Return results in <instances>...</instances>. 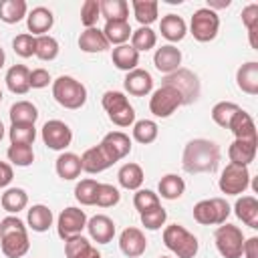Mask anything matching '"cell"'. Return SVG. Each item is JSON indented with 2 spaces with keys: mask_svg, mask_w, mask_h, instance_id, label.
Listing matches in <instances>:
<instances>
[{
  "mask_svg": "<svg viewBox=\"0 0 258 258\" xmlns=\"http://www.w3.org/2000/svg\"><path fill=\"white\" fill-rule=\"evenodd\" d=\"M218 28H220V18L214 10L210 8H198L191 16V22H189V30L194 34L196 40L200 42H210L216 38L218 34Z\"/></svg>",
  "mask_w": 258,
  "mask_h": 258,
  "instance_id": "9c48e42d",
  "label": "cell"
},
{
  "mask_svg": "<svg viewBox=\"0 0 258 258\" xmlns=\"http://www.w3.org/2000/svg\"><path fill=\"white\" fill-rule=\"evenodd\" d=\"M8 159L18 165V167H28L34 161V151L30 145H18V143H10L8 151H6Z\"/></svg>",
  "mask_w": 258,
  "mask_h": 258,
  "instance_id": "7bdbcfd3",
  "label": "cell"
},
{
  "mask_svg": "<svg viewBox=\"0 0 258 258\" xmlns=\"http://www.w3.org/2000/svg\"><path fill=\"white\" fill-rule=\"evenodd\" d=\"M179 107H181L179 93L175 89L167 87V85H161L157 91H153V95L149 99V111L159 119H165V117L173 115Z\"/></svg>",
  "mask_w": 258,
  "mask_h": 258,
  "instance_id": "30bf717a",
  "label": "cell"
},
{
  "mask_svg": "<svg viewBox=\"0 0 258 258\" xmlns=\"http://www.w3.org/2000/svg\"><path fill=\"white\" fill-rule=\"evenodd\" d=\"M8 135H10V143L32 145L36 139V129H34V125H12Z\"/></svg>",
  "mask_w": 258,
  "mask_h": 258,
  "instance_id": "bcb514c9",
  "label": "cell"
},
{
  "mask_svg": "<svg viewBox=\"0 0 258 258\" xmlns=\"http://www.w3.org/2000/svg\"><path fill=\"white\" fill-rule=\"evenodd\" d=\"M42 141L48 149H54V151H62L71 145L73 141V131L71 127L64 123V121H58V119H50L42 125Z\"/></svg>",
  "mask_w": 258,
  "mask_h": 258,
  "instance_id": "7c38bea8",
  "label": "cell"
},
{
  "mask_svg": "<svg viewBox=\"0 0 258 258\" xmlns=\"http://www.w3.org/2000/svg\"><path fill=\"white\" fill-rule=\"evenodd\" d=\"M133 206H135V208L139 210V214H141V212L151 210V208L161 206V204H159V196H157L155 191H151V189H137L135 196H133Z\"/></svg>",
  "mask_w": 258,
  "mask_h": 258,
  "instance_id": "f907efd6",
  "label": "cell"
},
{
  "mask_svg": "<svg viewBox=\"0 0 258 258\" xmlns=\"http://www.w3.org/2000/svg\"><path fill=\"white\" fill-rule=\"evenodd\" d=\"M119 200H121V194H119V189L115 185H111V183H99V187H97V200H95L97 206L111 208V206L119 204Z\"/></svg>",
  "mask_w": 258,
  "mask_h": 258,
  "instance_id": "7dc6e473",
  "label": "cell"
},
{
  "mask_svg": "<svg viewBox=\"0 0 258 258\" xmlns=\"http://www.w3.org/2000/svg\"><path fill=\"white\" fill-rule=\"evenodd\" d=\"M125 91L133 97H145L153 89V77L145 69H133L125 75Z\"/></svg>",
  "mask_w": 258,
  "mask_h": 258,
  "instance_id": "2e32d148",
  "label": "cell"
},
{
  "mask_svg": "<svg viewBox=\"0 0 258 258\" xmlns=\"http://www.w3.org/2000/svg\"><path fill=\"white\" fill-rule=\"evenodd\" d=\"M26 220H28V226H30L34 232H46V230L52 226V212H50L46 206L36 204V206H32V208L28 210Z\"/></svg>",
  "mask_w": 258,
  "mask_h": 258,
  "instance_id": "e575fe53",
  "label": "cell"
},
{
  "mask_svg": "<svg viewBox=\"0 0 258 258\" xmlns=\"http://www.w3.org/2000/svg\"><path fill=\"white\" fill-rule=\"evenodd\" d=\"M111 60L119 71H133L139 64V52L131 44H119L111 52Z\"/></svg>",
  "mask_w": 258,
  "mask_h": 258,
  "instance_id": "f1b7e54d",
  "label": "cell"
},
{
  "mask_svg": "<svg viewBox=\"0 0 258 258\" xmlns=\"http://www.w3.org/2000/svg\"><path fill=\"white\" fill-rule=\"evenodd\" d=\"M256 145L258 141H246V139H234L232 145L228 147V157L230 163L236 165H250L256 157Z\"/></svg>",
  "mask_w": 258,
  "mask_h": 258,
  "instance_id": "7402d4cb",
  "label": "cell"
},
{
  "mask_svg": "<svg viewBox=\"0 0 258 258\" xmlns=\"http://www.w3.org/2000/svg\"><path fill=\"white\" fill-rule=\"evenodd\" d=\"M34 54L40 60H54L56 54H58V42H56V38H52L48 34L36 36V50H34Z\"/></svg>",
  "mask_w": 258,
  "mask_h": 258,
  "instance_id": "f6af8a7d",
  "label": "cell"
},
{
  "mask_svg": "<svg viewBox=\"0 0 258 258\" xmlns=\"http://www.w3.org/2000/svg\"><path fill=\"white\" fill-rule=\"evenodd\" d=\"M238 89L246 95H258V62L248 60L244 62L236 73Z\"/></svg>",
  "mask_w": 258,
  "mask_h": 258,
  "instance_id": "603a6c76",
  "label": "cell"
},
{
  "mask_svg": "<svg viewBox=\"0 0 258 258\" xmlns=\"http://www.w3.org/2000/svg\"><path fill=\"white\" fill-rule=\"evenodd\" d=\"M163 244L177 258H194L198 254V248H200L198 238L179 224H171L163 230Z\"/></svg>",
  "mask_w": 258,
  "mask_h": 258,
  "instance_id": "5b68a950",
  "label": "cell"
},
{
  "mask_svg": "<svg viewBox=\"0 0 258 258\" xmlns=\"http://www.w3.org/2000/svg\"><path fill=\"white\" fill-rule=\"evenodd\" d=\"M157 123L151 121V119H141V121H135L133 123V139L147 145V143H153L157 139Z\"/></svg>",
  "mask_w": 258,
  "mask_h": 258,
  "instance_id": "ab89813d",
  "label": "cell"
},
{
  "mask_svg": "<svg viewBox=\"0 0 258 258\" xmlns=\"http://www.w3.org/2000/svg\"><path fill=\"white\" fill-rule=\"evenodd\" d=\"M101 16V8H99V0H85L81 6V22L87 28H93L97 24V18Z\"/></svg>",
  "mask_w": 258,
  "mask_h": 258,
  "instance_id": "816d5d0a",
  "label": "cell"
},
{
  "mask_svg": "<svg viewBox=\"0 0 258 258\" xmlns=\"http://www.w3.org/2000/svg\"><path fill=\"white\" fill-rule=\"evenodd\" d=\"M10 121L12 125H34L38 119V111L30 101H18L10 107Z\"/></svg>",
  "mask_w": 258,
  "mask_h": 258,
  "instance_id": "4dcf8cb0",
  "label": "cell"
},
{
  "mask_svg": "<svg viewBox=\"0 0 258 258\" xmlns=\"http://www.w3.org/2000/svg\"><path fill=\"white\" fill-rule=\"evenodd\" d=\"M85 228H87V216L83 210H79L75 206L62 210L58 220H56V232L64 242L73 236H79Z\"/></svg>",
  "mask_w": 258,
  "mask_h": 258,
  "instance_id": "4fadbf2b",
  "label": "cell"
},
{
  "mask_svg": "<svg viewBox=\"0 0 258 258\" xmlns=\"http://www.w3.org/2000/svg\"><path fill=\"white\" fill-rule=\"evenodd\" d=\"M216 248L224 258H242L244 250V234L238 226L232 224H220V228L214 234Z\"/></svg>",
  "mask_w": 258,
  "mask_h": 258,
  "instance_id": "52a82bcc",
  "label": "cell"
},
{
  "mask_svg": "<svg viewBox=\"0 0 258 258\" xmlns=\"http://www.w3.org/2000/svg\"><path fill=\"white\" fill-rule=\"evenodd\" d=\"M157 187H159V194L163 200H177V198H181V194L185 189V181L175 173H167L159 179Z\"/></svg>",
  "mask_w": 258,
  "mask_h": 258,
  "instance_id": "8d00e7d4",
  "label": "cell"
},
{
  "mask_svg": "<svg viewBox=\"0 0 258 258\" xmlns=\"http://www.w3.org/2000/svg\"><path fill=\"white\" fill-rule=\"evenodd\" d=\"M220 189L226 196H238L242 191H246V187L250 185V171L246 165H236V163H228L220 175L218 181Z\"/></svg>",
  "mask_w": 258,
  "mask_h": 258,
  "instance_id": "8fae6325",
  "label": "cell"
},
{
  "mask_svg": "<svg viewBox=\"0 0 258 258\" xmlns=\"http://www.w3.org/2000/svg\"><path fill=\"white\" fill-rule=\"evenodd\" d=\"M228 129L234 133L236 139L258 141V139H256V125H254V119H252L250 113H246L244 109H238V113L232 117Z\"/></svg>",
  "mask_w": 258,
  "mask_h": 258,
  "instance_id": "44dd1931",
  "label": "cell"
},
{
  "mask_svg": "<svg viewBox=\"0 0 258 258\" xmlns=\"http://www.w3.org/2000/svg\"><path fill=\"white\" fill-rule=\"evenodd\" d=\"M54 24V16L48 8L44 6H36L30 10V14L26 16V26L32 32V36H42L46 34Z\"/></svg>",
  "mask_w": 258,
  "mask_h": 258,
  "instance_id": "ffe728a7",
  "label": "cell"
},
{
  "mask_svg": "<svg viewBox=\"0 0 258 258\" xmlns=\"http://www.w3.org/2000/svg\"><path fill=\"white\" fill-rule=\"evenodd\" d=\"M238 109L240 107L236 103H232V101H220V103H216L212 107V119H214L216 125L228 129V125H230L232 117L238 113Z\"/></svg>",
  "mask_w": 258,
  "mask_h": 258,
  "instance_id": "60d3db41",
  "label": "cell"
},
{
  "mask_svg": "<svg viewBox=\"0 0 258 258\" xmlns=\"http://www.w3.org/2000/svg\"><path fill=\"white\" fill-rule=\"evenodd\" d=\"M4 58H6V56H4V50H2V46H0V69L4 67Z\"/></svg>",
  "mask_w": 258,
  "mask_h": 258,
  "instance_id": "680465c9",
  "label": "cell"
},
{
  "mask_svg": "<svg viewBox=\"0 0 258 258\" xmlns=\"http://www.w3.org/2000/svg\"><path fill=\"white\" fill-rule=\"evenodd\" d=\"M153 64H155V69L159 73L169 75V73H173V71L179 69V64H181V50L175 48L173 44H165V46H161V48L155 50Z\"/></svg>",
  "mask_w": 258,
  "mask_h": 258,
  "instance_id": "ac0fdd59",
  "label": "cell"
},
{
  "mask_svg": "<svg viewBox=\"0 0 258 258\" xmlns=\"http://www.w3.org/2000/svg\"><path fill=\"white\" fill-rule=\"evenodd\" d=\"M244 258H258V238H248L244 240V250H242Z\"/></svg>",
  "mask_w": 258,
  "mask_h": 258,
  "instance_id": "11a10c76",
  "label": "cell"
},
{
  "mask_svg": "<svg viewBox=\"0 0 258 258\" xmlns=\"http://www.w3.org/2000/svg\"><path fill=\"white\" fill-rule=\"evenodd\" d=\"M64 254L67 258H101V252L81 234L64 242Z\"/></svg>",
  "mask_w": 258,
  "mask_h": 258,
  "instance_id": "d4e9b609",
  "label": "cell"
},
{
  "mask_svg": "<svg viewBox=\"0 0 258 258\" xmlns=\"http://www.w3.org/2000/svg\"><path fill=\"white\" fill-rule=\"evenodd\" d=\"M52 97L64 109H81L87 101V89L81 81L62 75L52 83Z\"/></svg>",
  "mask_w": 258,
  "mask_h": 258,
  "instance_id": "3957f363",
  "label": "cell"
},
{
  "mask_svg": "<svg viewBox=\"0 0 258 258\" xmlns=\"http://www.w3.org/2000/svg\"><path fill=\"white\" fill-rule=\"evenodd\" d=\"M28 204V194L22 187H10L2 194V208L10 214H18Z\"/></svg>",
  "mask_w": 258,
  "mask_h": 258,
  "instance_id": "f35d334b",
  "label": "cell"
},
{
  "mask_svg": "<svg viewBox=\"0 0 258 258\" xmlns=\"http://www.w3.org/2000/svg\"><path fill=\"white\" fill-rule=\"evenodd\" d=\"M119 248L121 252L127 256V258H137L145 252L147 248V240H145V234L139 230V228H125L119 236Z\"/></svg>",
  "mask_w": 258,
  "mask_h": 258,
  "instance_id": "5bb4252c",
  "label": "cell"
},
{
  "mask_svg": "<svg viewBox=\"0 0 258 258\" xmlns=\"http://www.w3.org/2000/svg\"><path fill=\"white\" fill-rule=\"evenodd\" d=\"M143 169H141V165L139 163H125V165H121V169H119V173H117V179H119V183H121V187H125V189H139L141 187V183H143Z\"/></svg>",
  "mask_w": 258,
  "mask_h": 258,
  "instance_id": "1f68e13d",
  "label": "cell"
},
{
  "mask_svg": "<svg viewBox=\"0 0 258 258\" xmlns=\"http://www.w3.org/2000/svg\"><path fill=\"white\" fill-rule=\"evenodd\" d=\"M87 230L97 244H109L115 236V224L105 214H97L91 220H87Z\"/></svg>",
  "mask_w": 258,
  "mask_h": 258,
  "instance_id": "e0dca14e",
  "label": "cell"
},
{
  "mask_svg": "<svg viewBox=\"0 0 258 258\" xmlns=\"http://www.w3.org/2000/svg\"><path fill=\"white\" fill-rule=\"evenodd\" d=\"M141 216V224L147 228V230H159L165 220H167V212L161 208V206H155L151 210H145L139 214Z\"/></svg>",
  "mask_w": 258,
  "mask_h": 258,
  "instance_id": "c3c4849f",
  "label": "cell"
},
{
  "mask_svg": "<svg viewBox=\"0 0 258 258\" xmlns=\"http://www.w3.org/2000/svg\"><path fill=\"white\" fill-rule=\"evenodd\" d=\"M79 48L83 52H103L109 48V40L105 38L103 30H99L97 26L85 28L79 36Z\"/></svg>",
  "mask_w": 258,
  "mask_h": 258,
  "instance_id": "484cf974",
  "label": "cell"
},
{
  "mask_svg": "<svg viewBox=\"0 0 258 258\" xmlns=\"http://www.w3.org/2000/svg\"><path fill=\"white\" fill-rule=\"evenodd\" d=\"M54 167H56V173L60 179H77L83 171L81 157L77 153H60Z\"/></svg>",
  "mask_w": 258,
  "mask_h": 258,
  "instance_id": "f546056e",
  "label": "cell"
},
{
  "mask_svg": "<svg viewBox=\"0 0 258 258\" xmlns=\"http://www.w3.org/2000/svg\"><path fill=\"white\" fill-rule=\"evenodd\" d=\"M103 109L107 111L109 119L119 127H129L135 123V109L121 91H107L103 95Z\"/></svg>",
  "mask_w": 258,
  "mask_h": 258,
  "instance_id": "8992f818",
  "label": "cell"
},
{
  "mask_svg": "<svg viewBox=\"0 0 258 258\" xmlns=\"http://www.w3.org/2000/svg\"><path fill=\"white\" fill-rule=\"evenodd\" d=\"M99 145L107 151V155L111 157L113 163L119 161V159H123L131 151V139L123 131H111V133H107Z\"/></svg>",
  "mask_w": 258,
  "mask_h": 258,
  "instance_id": "9a60e30c",
  "label": "cell"
},
{
  "mask_svg": "<svg viewBox=\"0 0 258 258\" xmlns=\"http://www.w3.org/2000/svg\"><path fill=\"white\" fill-rule=\"evenodd\" d=\"M0 101H2V89H0Z\"/></svg>",
  "mask_w": 258,
  "mask_h": 258,
  "instance_id": "94428289",
  "label": "cell"
},
{
  "mask_svg": "<svg viewBox=\"0 0 258 258\" xmlns=\"http://www.w3.org/2000/svg\"><path fill=\"white\" fill-rule=\"evenodd\" d=\"M2 137H4V125H2V121H0V141H2Z\"/></svg>",
  "mask_w": 258,
  "mask_h": 258,
  "instance_id": "91938a15",
  "label": "cell"
},
{
  "mask_svg": "<svg viewBox=\"0 0 258 258\" xmlns=\"http://www.w3.org/2000/svg\"><path fill=\"white\" fill-rule=\"evenodd\" d=\"M6 87L14 95H24L30 89V71L24 64H14L6 73Z\"/></svg>",
  "mask_w": 258,
  "mask_h": 258,
  "instance_id": "cb8c5ba5",
  "label": "cell"
},
{
  "mask_svg": "<svg viewBox=\"0 0 258 258\" xmlns=\"http://www.w3.org/2000/svg\"><path fill=\"white\" fill-rule=\"evenodd\" d=\"M159 32H161V36L167 38L169 42H179V40L185 36L187 26H185V22H183L181 16H177V14H167V16H163L161 22H159Z\"/></svg>",
  "mask_w": 258,
  "mask_h": 258,
  "instance_id": "4316f807",
  "label": "cell"
},
{
  "mask_svg": "<svg viewBox=\"0 0 258 258\" xmlns=\"http://www.w3.org/2000/svg\"><path fill=\"white\" fill-rule=\"evenodd\" d=\"M228 6H230V0H208V6L206 8H210V10L216 12V8H228Z\"/></svg>",
  "mask_w": 258,
  "mask_h": 258,
  "instance_id": "6f0895ef",
  "label": "cell"
},
{
  "mask_svg": "<svg viewBox=\"0 0 258 258\" xmlns=\"http://www.w3.org/2000/svg\"><path fill=\"white\" fill-rule=\"evenodd\" d=\"M99 8H101V16L107 22L127 20V16H129V4L125 0H101Z\"/></svg>",
  "mask_w": 258,
  "mask_h": 258,
  "instance_id": "836d02e7",
  "label": "cell"
},
{
  "mask_svg": "<svg viewBox=\"0 0 258 258\" xmlns=\"http://www.w3.org/2000/svg\"><path fill=\"white\" fill-rule=\"evenodd\" d=\"M159 258H169V256H159Z\"/></svg>",
  "mask_w": 258,
  "mask_h": 258,
  "instance_id": "6125c7cd",
  "label": "cell"
},
{
  "mask_svg": "<svg viewBox=\"0 0 258 258\" xmlns=\"http://www.w3.org/2000/svg\"><path fill=\"white\" fill-rule=\"evenodd\" d=\"M131 26L127 20H117V22H107L105 28H103V34L105 38L109 40V44H125L131 36Z\"/></svg>",
  "mask_w": 258,
  "mask_h": 258,
  "instance_id": "d590c367",
  "label": "cell"
},
{
  "mask_svg": "<svg viewBox=\"0 0 258 258\" xmlns=\"http://www.w3.org/2000/svg\"><path fill=\"white\" fill-rule=\"evenodd\" d=\"M12 48H14V52H16L18 56L28 58V56H32L34 50H36V36L28 34V32H22V34H18V36L12 40Z\"/></svg>",
  "mask_w": 258,
  "mask_h": 258,
  "instance_id": "681fc988",
  "label": "cell"
},
{
  "mask_svg": "<svg viewBox=\"0 0 258 258\" xmlns=\"http://www.w3.org/2000/svg\"><path fill=\"white\" fill-rule=\"evenodd\" d=\"M26 2L24 0H0V20L6 24H16L26 16Z\"/></svg>",
  "mask_w": 258,
  "mask_h": 258,
  "instance_id": "d6a6232c",
  "label": "cell"
},
{
  "mask_svg": "<svg viewBox=\"0 0 258 258\" xmlns=\"http://www.w3.org/2000/svg\"><path fill=\"white\" fill-rule=\"evenodd\" d=\"M14 177V171H12V165L10 163H4L0 161V187H6Z\"/></svg>",
  "mask_w": 258,
  "mask_h": 258,
  "instance_id": "9f6ffc18",
  "label": "cell"
},
{
  "mask_svg": "<svg viewBox=\"0 0 258 258\" xmlns=\"http://www.w3.org/2000/svg\"><path fill=\"white\" fill-rule=\"evenodd\" d=\"M242 22H244L248 32L258 30V4H248L242 10Z\"/></svg>",
  "mask_w": 258,
  "mask_h": 258,
  "instance_id": "f5cc1de1",
  "label": "cell"
},
{
  "mask_svg": "<svg viewBox=\"0 0 258 258\" xmlns=\"http://www.w3.org/2000/svg\"><path fill=\"white\" fill-rule=\"evenodd\" d=\"M0 246L6 258H22L28 252V232L20 218L6 216L0 220Z\"/></svg>",
  "mask_w": 258,
  "mask_h": 258,
  "instance_id": "7a4b0ae2",
  "label": "cell"
},
{
  "mask_svg": "<svg viewBox=\"0 0 258 258\" xmlns=\"http://www.w3.org/2000/svg\"><path fill=\"white\" fill-rule=\"evenodd\" d=\"M155 42H157V36L149 26H141L131 32V46L137 52H147L149 48L155 46Z\"/></svg>",
  "mask_w": 258,
  "mask_h": 258,
  "instance_id": "b9f144b4",
  "label": "cell"
},
{
  "mask_svg": "<svg viewBox=\"0 0 258 258\" xmlns=\"http://www.w3.org/2000/svg\"><path fill=\"white\" fill-rule=\"evenodd\" d=\"M220 161V147L210 139H191L183 147L181 165L187 173H212Z\"/></svg>",
  "mask_w": 258,
  "mask_h": 258,
  "instance_id": "6da1fadb",
  "label": "cell"
},
{
  "mask_svg": "<svg viewBox=\"0 0 258 258\" xmlns=\"http://www.w3.org/2000/svg\"><path fill=\"white\" fill-rule=\"evenodd\" d=\"M234 210H236V216L246 226H250L252 230L258 228V200L254 196H242V198H238Z\"/></svg>",
  "mask_w": 258,
  "mask_h": 258,
  "instance_id": "83f0119b",
  "label": "cell"
},
{
  "mask_svg": "<svg viewBox=\"0 0 258 258\" xmlns=\"http://www.w3.org/2000/svg\"><path fill=\"white\" fill-rule=\"evenodd\" d=\"M133 12H135V18L141 26H149L151 22L157 20V8L159 4L155 0H133Z\"/></svg>",
  "mask_w": 258,
  "mask_h": 258,
  "instance_id": "74e56055",
  "label": "cell"
},
{
  "mask_svg": "<svg viewBox=\"0 0 258 258\" xmlns=\"http://www.w3.org/2000/svg\"><path fill=\"white\" fill-rule=\"evenodd\" d=\"M161 85H167V87L175 89L179 93V97H181V105H189V103L198 101L200 91H202L198 75L194 71H189V69H183V67H179L177 71L165 75Z\"/></svg>",
  "mask_w": 258,
  "mask_h": 258,
  "instance_id": "277c9868",
  "label": "cell"
},
{
  "mask_svg": "<svg viewBox=\"0 0 258 258\" xmlns=\"http://www.w3.org/2000/svg\"><path fill=\"white\" fill-rule=\"evenodd\" d=\"M97 187L99 183L95 179H81L75 187V198L79 204L83 206H95V200H97Z\"/></svg>",
  "mask_w": 258,
  "mask_h": 258,
  "instance_id": "ee69618b",
  "label": "cell"
},
{
  "mask_svg": "<svg viewBox=\"0 0 258 258\" xmlns=\"http://www.w3.org/2000/svg\"><path fill=\"white\" fill-rule=\"evenodd\" d=\"M50 83V73L46 69H34L30 71V87L32 89H44Z\"/></svg>",
  "mask_w": 258,
  "mask_h": 258,
  "instance_id": "db71d44e",
  "label": "cell"
},
{
  "mask_svg": "<svg viewBox=\"0 0 258 258\" xmlns=\"http://www.w3.org/2000/svg\"><path fill=\"white\" fill-rule=\"evenodd\" d=\"M81 165H83V171H87V173H101L107 167H111L113 161H111V157L107 155V151L101 145H95V147H89L83 153Z\"/></svg>",
  "mask_w": 258,
  "mask_h": 258,
  "instance_id": "d6986e66",
  "label": "cell"
},
{
  "mask_svg": "<svg viewBox=\"0 0 258 258\" xmlns=\"http://www.w3.org/2000/svg\"><path fill=\"white\" fill-rule=\"evenodd\" d=\"M230 216V206L224 198H210L202 200L194 206V220L198 224L210 226V224H226V218Z\"/></svg>",
  "mask_w": 258,
  "mask_h": 258,
  "instance_id": "ba28073f",
  "label": "cell"
}]
</instances>
